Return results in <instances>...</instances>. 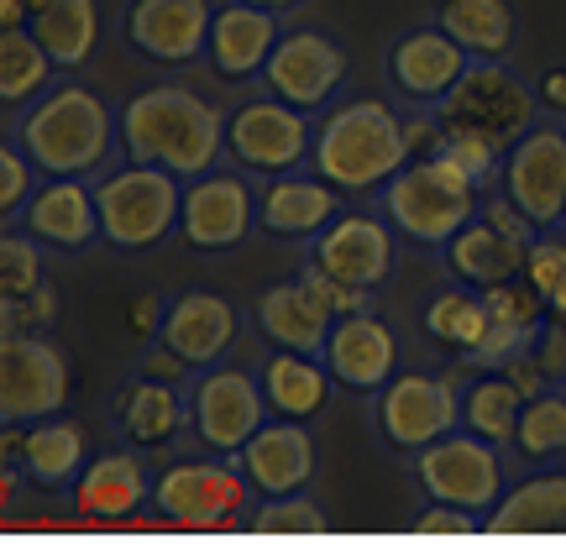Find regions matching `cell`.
Here are the masks:
<instances>
[{
  "mask_svg": "<svg viewBox=\"0 0 566 545\" xmlns=\"http://www.w3.org/2000/svg\"><path fill=\"white\" fill-rule=\"evenodd\" d=\"M541 95L525 74H514L509 63H472L457 90L436 105L441 122V142L436 153L451 163H462L488 195H499V174H504L509 147L541 122Z\"/></svg>",
  "mask_w": 566,
  "mask_h": 545,
  "instance_id": "cell-1",
  "label": "cell"
},
{
  "mask_svg": "<svg viewBox=\"0 0 566 545\" xmlns=\"http://www.w3.org/2000/svg\"><path fill=\"white\" fill-rule=\"evenodd\" d=\"M409 158V111L384 95H346L315 116L310 168L336 184L346 200H378Z\"/></svg>",
  "mask_w": 566,
  "mask_h": 545,
  "instance_id": "cell-2",
  "label": "cell"
},
{
  "mask_svg": "<svg viewBox=\"0 0 566 545\" xmlns=\"http://www.w3.org/2000/svg\"><path fill=\"white\" fill-rule=\"evenodd\" d=\"M116 126H122V158L168 168L179 179L210 174L226 158V111L195 84L168 80L126 95Z\"/></svg>",
  "mask_w": 566,
  "mask_h": 545,
  "instance_id": "cell-3",
  "label": "cell"
},
{
  "mask_svg": "<svg viewBox=\"0 0 566 545\" xmlns=\"http://www.w3.org/2000/svg\"><path fill=\"white\" fill-rule=\"evenodd\" d=\"M11 137L27 147L42 179H95L111 163H122L116 105L90 84H53L11 116Z\"/></svg>",
  "mask_w": 566,
  "mask_h": 545,
  "instance_id": "cell-4",
  "label": "cell"
},
{
  "mask_svg": "<svg viewBox=\"0 0 566 545\" xmlns=\"http://www.w3.org/2000/svg\"><path fill=\"white\" fill-rule=\"evenodd\" d=\"M373 205L394 221V231L405 242L424 247V252H441L488 205V189L446 153H420L388 179V189Z\"/></svg>",
  "mask_w": 566,
  "mask_h": 545,
  "instance_id": "cell-5",
  "label": "cell"
},
{
  "mask_svg": "<svg viewBox=\"0 0 566 545\" xmlns=\"http://www.w3.org/2000/svg\"><path fill=\"white\" fill-rule=\"evenodd\" d=\"M95 205H101V242L111 252H158L163 242L179 237L184 210V179L153 163H111L95 174Z\"/></svg>",
  "mask_w": 566,
  "mask_h": 545,
  "instance_id": "cell-6",
  "label": "cell"
},
{
  "mask_svg": "<svg viewBox=\"0 0 566 545\" xmlns=\"http://www.w3.org/2000/svg\"><path fill=\"white\" fill-rule=\"evenodd\" d=\"M509 446H493L472 430H451L441 441H430L424 451L409 457L415 488L430 509H451L462 520H488L493 504L509 493Z\"/></svg>",
  "mask_w": 566,
  "mask_h": 545,
  "instance_id": "cell-7",
  "label": "cell"
},
{
  "mask_svg": "<svg viewBox=\"0 0 566 545\" xmlns=\"http://www.w3.org/2000/svg\"><path fill=\"white\" fill-rule=\"evenodd\" d=\"M462 388H467V367H399L378 394H373V430L388 451L415 457L430 441L451 436L462 425Z\"/></svg>",
  "mask_w": 566,
  "mask_h": 545,
  "instance_id": "cell-8",
  "label": "cell"
},
{
  "mask_svg": "<svg viewBox=\"0 0 566 545\" xmlns=\"http://www.w3.org/2000/svg\"><path fill=\"white\" fill-rule=\"evenodd\" d=\"M310 147H315V116L268 90L226 111V163H237L252 179L310 168Z\"/></svg>",
  "mask_w": 566,
  "mask_h": 545,
  "instance_id": "cell-9",
  "label": "cell"
},
{
  "mask_svg": "<svg viewBox=\"0 0 566 545\" xmlns=\"http://www.w3.org/2000/svg\"><path fill=\"white\" fill-rule=\"evenodd\" d=\"M184 394H189V441H195V451H210V457H237L273 420L263 384L247 367L231 363L205 367V373H195V384Z\"/></svg>",
  "mask_w": 566,
  "mask_h": 545,
  "instance_id": "cell-10",
  "label": "cell"
},
{
  "mask_svg": "<svg viewBox=\"0 0 566 545\" xmlns=\"http://www.w3.org/2000/svg\"><path fill=\"white\" fill-rule=\"evenodd\" d=\"M247 504H258V493L237 457L200 451V457L158 467V483H153V509L168 525H231L247 514Z\"/></svg>",
  "mask_w": 566,
  "mask_h": 545,
  "instance_id": "cell-11",
  "label": "cell"
},
{
  "mask_svg": "<svg viewBox=\"0 0 566 545\" xmlns=\"http://www.w3.org/2000/svg\"><path fill=\"white\" fill-rule=\"evenodd\" d=\"M258 231V184L252 174H242L237 163L231 168H210L184 179V210H179V242L200 258H221L237 252Z\"/></svg>",
  "mask_w": 566,
  "mask_h": 545,
  "instance_id": "cell-12",
  "label": "cell"
},
{
  "mask_svg": "<svg viewBox=\"0 0 566 545\" xmlns=\"http://www.w3.org/2000/svg\"><path fill=\"white\" fill-rule=\"evenodd\" d=\"M535 237L541 231L504 195H488L483 210L441 247V268H446V279L472 283V289H493V283H509L525 273V258Z\"/></svg>",
  "mask_w": 566,
  "mask_h": 545,
  "instance_id": "cell-13",
  "label": "cell"
},
{
  "mask_svg": "<svg viewBox=\"0 0 566 545\" xmlns=\"http://www.w3.org/2000/svg\"><path fill=\"white\" fill-rule=\"evenodd\" d=\"M499 195L535 231H562L566 226V126L556 116L535 122L525 137L509 147L504 174H499Z\"/></svg>",
  "mask_w": 566,
  "mask_h": 545,
  "instance_id": "cell-14",
  "label": "cell"
},
{
  "mask_svg": "<svg viewBox=\"0 0 566 545\" xmlns=\"http://www.w3.org/2000/svg\"><path fill=\"white\" fill-rule=\"evenodd\" d=\"M346 74H352V59H346V48L331 32H321V27H289L258 84L268 95L321 116V111H331L342 101Z\"/></svg>",
  "mask_w": 566,
  "mask_h": 545,
  "instance_id": "cell-15",
  "label": "cell"
},
{
  "mask_svg": "<svg viewBox=\"0 0 566 545\" xmlns=\"http://www.w3.org/2000/svg\"><path fill=\"white\" fill-rule=\"evenodd\" d=\"M69 405V352L48 336H0V425H38Z\"/></svg>",
  "mask_w": 566,
  "mask_h": 545,
  "instance_id": "cell-16",
  "label": "cell"
},
{
  "mask_svg": "<svg viewBox=\"0 0 566 545\" xmlns=\"http://www.w3.org/2000/svg\"><path fill=\"white\" fill-rule=\"evenodd\" d=\"M467 69H472L467 48L446 27H436V21L399 32L384 53L388 95L405 105V111H436L457 90V80H462Z\"/></svg>",
  "mask_w": 566,
  "mask_h": 545,
  "instance_id": "cell-17",
  "label": "cell"
},
{
  "mask_svg": "<svg viewBox=\"0 0 566 545\" xmlns=\"http://www.w3.org/2000/svg\"><path fill=\"white\" fill-rule=\"evenodd\" d=\"M216 0H126L122 42L153 69H195L205 63Z\"/></svg>",
  "mask_w": 566,
  "mask_h": 545,
  "instance_id": "cell-18",
  "label": "cell"
},
{
  "mask_svg": "<svg viewBox=\"0 0 566 545\" xmlns=\"http://www.w3.org/2000/svg\"><path fill=\"white\" fill-rule=\"evenodd\" d=\"M399 231L388 221L384 210L373 205V210H342L336 221L325 226L321 237L310 242V263L325 268V273H336L342 283H357V289H384L394 279V268H399Z\"/></svg>",
  "mask_w": 566,
  "mask_h": 545,
  "instance_id": "cell-19",
  "label": "cell"
},
{
  "mask_svg": "<svg viewBox=\"0 0 566 545\" xmlns=\"http://www.w3.org/2000/svg\"><path fill=\"white\" fill-rule=\"evenodd\" d=\"M237 467L247 472V483L258 493V504H300L315 472H321V446L310 420H273L237 451Z\"/></svg>",
  "mask_w": 566,
  "mask_h": 545,
  "instance_id": "cell-20",
  "label": "cell"
},
{
  "mask_svg": "<svg viewBox=\"0 0 566 545\" xmlns=\"http://www.w3.org/2000/svg\"><path fill=\"white\" fill-rule=\"evenodd\" d=\"M346 210V195L315 168H289L273 179H258V231L273 242L310 247L325 226Z\"/></svg>",
  "mask_w": 566,
  "mask_h": 545,
  "instance_id": "cell-21",
  "label": "cell"
},
{
  "mask_svg": "<svg viewBox=\"0 0 566 545\" xmlns=\"http://www.w3.org/2000/svg\"><path fill=\"white\" fill-rule=\"evenodd\" d=\"M321 357L342 394L373 399L405 367V342L378 310H363V315H346V321L331 325V342H325Z\"/></svg>",
  "mask_w": 566,
  "mask_h": 545,
  "instance_id": "cell-22",
  "label": "cell"
},
{
  "mask_svg": "<svg viewBox=\"0 0 566 545\" xmlns=\"http://www.w3.org/2000/svg\"><path fill=\"white\" fill-rule=\"evenodd\" d=\"M0 451L6 462H17L27 472V483L42 488V493H69L80 483V472L90 467L95 446H90V430L69 415H53V420L38 425H0Z\"/></svg>",
  "mask_w": 566,
  "mask_h": 545,
  "instance_id": "cell-23",
  "label": "cell"
},
{
  "mask_svg": "<svg viewBox=\"0 0 566 545\" xmlns=\"http://www.w3.org/2000/svg\"><path fill=\"white\" fill-rule=\"evenodd\" d=\"M105 415H111V430L147 457H158V451L189 436V394L179 384H158V378H142V373L111 388Z\"/></svg>",
  "mask_w": 566,
  "mask_h": 545,
  "instance_id": "cell-24",
  "label": "cell"
},
{
  "mask_svg": "<svg viewBox=\"0 0 566 545\" xmlns=\"http://www.w3.org/2000/svg\"><path fill=\"white\" fill-rule=\"evenodd\" d=\"M283 38V17L279 11H263L252 0H226L216 6V21H210V42H205V69L221 84H252L263 80L268 59Z\"/></svg>",
  "mask_w": 566,
  "mask_h": 545,
  "instance_id": "cell-25",
  "label": "cell"
},
{
  "mask_svg": "<svg viewBox=\"0 0 566 545\" xmlns=\"http://www.w3.org/2000/svg\"><path fill=\"white\" fill-rule=\"evenodd\" d=\"M21 226L27 237H38L48 252L80 258L101 242V205H95V179H42L38 195L21 205Z\"/></svg>",
  "mask_w": 566,
  "mask_h": 545,
  "instance_id": "cell-26",
  "label": "cell"
},
{
  "mask_svg": "<svg viewBox=\"0 0 566 545\" xmlns=\"http://www.w3.org/2000/svg\"><path fill=\"white\" fill-rule=\"evenodd\" d=\"M242 336V310L216 294V289H184L168 294V315H163V342L179 352L184 363L205 373L231 357V346Z\"/></svg>",
  "mask_w": 566,
  "mask_h": 545,
  "instance_id": "cell-27",
  "label": "cell"
},
{
  "mask_svg": "<svg viewBox=\"0 0 566 545\" xmlns=\"http://www.w3.org/2000/svg\"><path fill=\"white\" fill-rule=\"evenodd\" d=\"M153 483H158V472L147 462V451L122 441L90 457L80 483L69 488V504L90 520H132L137 509L153 504Z\"/></svg>",
  "mask_w": 566,
  "mask_h": 545,
  "instance_id": "cell-28",
  "label": "cell"
},
{
  "mask_svg": "<svg viewBox=\"0 0 566 545\" xmlns=\"http://www.w3.org/2000/svg\"><path fill=\"white\" fill-rule=\"evenodd\" d=\"M252 331L263 336L268 346H279V352H315L321 357L325 342H331V325L336 315L325 310L315 294H310V283L294 273V279H279V283H263L258 294H252Z\"/></svg>",
  "mask_w": 566,
  "mask_h": 545,
  "instance_id": "cell-29",
  "label": "cell"
},
{
  "mask_svg": "<svg viewBox=\"0 0 566 545\" xmlns=\"http://www.w3.org/2000/svg\"><path fill=\"white\" fill-rule=\"evenodd\" d=\"M488 294V342L478 346V357H472V373H493V367H504L509 357H520L530 346L541 342V331L551 325V310L541 300V289L520 273V279L509 283H493L483 289Z\"/></svg>",
  "mask_w": 566,
  "mask_h": 545,
  "instance_id": "cell-30",
  "label": "cell"
},
{
  "mask_svg": "<svg viewBox=\"0 0 566 545\" xmlns=\"http://www.w3.org/2000/svg\"><path fill=\"white\" fill-rule=\"evenodd\" d=\"M258 384H263V399L279 420H321L331 399L342 394L325 357H315V352H279V346H268V357L258 363Z\"/></svg>",
  "mask_w": 566,
  "mask_h": 545,
  "instance_id": "cell-31",
  "label": "cell"
},
{
  "mask_svg": "<svg viewBox=\"0 0 566 545\" xmlns=\"http://www.w3.org/2000/svg\"><path fill=\"white\" fill-rule=\"evenodd\" d=\"M420 331L424 342L446 352L451 363H472L478 357V346L488 342V294L483 289H472V283H457L446 279L420 310Z\"/></svg>",
  "mask_w": 566,
  "mask_h": 545,
  "instance_id": "cell-32",
  "label": "cell"
},
{
  "mask_svg": "<svg viewBox=\"0 0 566 545\" xmlns=\"http://www.w3.org/2000/svg\"><path fill=\"white\" fill-rule=\"evenodd\" d=\"M436 27L462 42L472 63H509L520 48V21L509 0H441Z\"/></svg>",
  "mask_w": 566,
  "mask_h": 545,
  "instance_id": "cell-33",
  "label": "cell"
},
{
  "mask_svg": "<svg viewBox=\"0 0 566 545\" xmlns=\"http://www.w3.org/2000/svg\"><path fill=\"white\" fill-rule=\"evenodd\" d=\"M32 32L48 48V59L59 63V74H80L84 63L101 53L105 38L101 0H53L42 17H32Z\"/></svg>",
  "mask_w": 566,
  "mask_h": 545,
  "instance_id": "cell-34",
  "label": "cell"
},
{
  "mask_svg": "<svg viewBox=\"0 0 566 545\" xmlns=\"http://www.w3.org/2000/svg\"><path fill=\"white\" fill-rule=\"evenodd\" d=\"M59 84V63L48 59L32 27H0V105L17 116Z\"/></svg>",
  "mask_w": 566,
  "mask_h": 545,
  "instance_id": "cell-35",
  "label": "cell"
},
{
  "mask_svg": "<svg viewBox=\"0 0 566 545\" xmlns=\"http://www.w3.org/2000/svg\"><path fill=\"white\" fill-rule=\"evenodd\" d=\"M520 415H525V394L509 384L504 373H472L467 367V388H462V430L483 436L493 446H514V430H520Z\"/></svg>",
  "mask_w": 566,
  "mask_h": 545,
  "instance_id": "cell-36",
  "label": "cell"
},
{
  "mask_svg": "<svg viewBox=\"0 0 566 545\" xmlns=\"http://www.w3.org/2000/svg\"><path fill=\"white\" fill-rule=\"evenodd\" d=\"M488 530H566V472H535L509 483L483 520Z\"/></svg>",
  "mask_w": 566,
  "mask_h": 545,
  "instance_id": "cell-37",
  "label": "cell"
},
{
  "mask_svg": "<svg viewBox=\"0 0 566 545\" xmlns=\"http://www.w3.org/2000/svg\"><path fill=\"white\" fill-rule=\"evenodd\" d=\"M520 462H556L566 457V388H546L525 399V415H520V430H514V446H509Z\"/></svg>",
  "mask_w": 566,
  "mask_h": 545,
  "instance_id": "cell-38",
  "label": "cell"
},
{
  "mask_svg": "<svg viewBox=\"0 0 566 545\" xmlns=\"http://www.w3.org/2000/svg\"><path fill=\"white\" fill-rule=\"evenodd\" d=\"M525 279L541 289L551 321L566 325V226H562V231H541V237L530 242Z\"/></svg>",
  "mask_w": 566,
  "mask_h": 545,
  "instance_id": "cell-39",
  "label": "cell"
},
{
  "mask_svg": "<svg viewBox=\"0 0 566 545\" xmlns=\"http://www.w3.org/2000/svg\"><path fill=\"white\" fill-rule=\"evenodd\" d=\"M48 279V247L38 237H27L21 226H6L0 237V300H17L27 289H38Z\"/></svg>",
  "mask_w": 566,
  "mask_h": 545,
  "instance_id": "cell-40",
  "label": "cell"
},
{
  "mask_svg": "<svg viewBox=\"0 0 566 545\" xmlns=\"http://www.w3.org/2000/svg\"><path fill=\"white\" fill-rule=\"evenodd\" d=\"M59 315V289H53V279H42L38 289H27L17 300H0V336H53Z\"/></svg>",
  "mask_w": 566,
  "mask_h": 545,
  "instance_id": "cell-41",
  "label": "cell"
},
{
  "mask_svg": "<svg viewBox=\"0 0 566 545\" xmlns=\"http://www.w3.org/2000/svg\"><path fill=\"white\" fill-rule=\"evenodd\" d=\"M38 184H42V168L27 158V147L6 132V147H0V216H6V226L17 221L21 205L38 195Z\"/></svg>",
  "mask_w": 566,
  "mask_h": 545,
  "instance_id": "cell-42",
  "label": "cell"
},
{
  "mask_svg": "<svg viewBox=\"0 0 566 545\" xmlns=\"http://www.w3.org/2000/svg\"><path fill=\"white\" fill-rule=\"evenodd\" d=\"M300 279L310 283V294L336 315V321H346V315H363V310H378L373 304V289H357V283H342L336 273H325V268H315L310 258L300 263Z\"/></svg>",
  "mask_w": 566,
  "mask_h": 545,
  "instance_id": "cell-43",
  "label": "cell"
},
{
  "mask_svg": "<svg viewBox=\"0 0 566 545\" xmlns=\"http://www.w3.org/2000/svg\"><path fill=\"white\" fill-rule=\"evenodd\" d=\"M132 373H142V378H158V384H179V388L195 384V367L184 363V357L168 342H163V336H158V342H142Z\"/></svg>",
  "mask_w": 566,
  "mask_h": 545,
  "instance_id": "cell-44",
  "label": "cell"
},
{
  "mask_svg": "<svg viewBox=\"0 0 566 545\" xmlns=\"http://www.w3.org/2000/svg\"><path fill=\"white\" fill-rule=\"evenodd\" d=\"M163 315H168V300H163L158 289H142L137 300L122 310L126 331H132L137 342H158V336H163Z\"/></svg>",
  "mask_w": 566,
  "mask_h": 545,
  "instance_id": "cell-45",
  "label": "cell"
},
{
  "mask_svg": "<svg viewBox=\"0 0 566 545\" xmlns=\"http://www.w3.org/2000/svg\"><path fill=\"white\" fill-rule=\"evenodd\" d=\"M499 373H504V378H509L514 388H520L525 399H535V394H546V388H556V378L546 373V363L535 357V346H530V352H520V357H509V363L499 367Z\"/></svg>",
  "mask_w": 566,
  "mask_h": 545,
  "instance_id": "cell-46",
  "label": "cell"
},
{
  "mask_svg": "<svg viewBox=\"0 0 566 545\" xmlns=\"http://www.w3.org/2000/svg\"><path fill=\"white\" fill-rule=\"evenodd\" d=\"M535 95H541V111H546V116L566 122V59H556V63H546V69H541Z\"/></svg>",
  "mask_w": 566,
  "mask_h": 545,
  "instance_id": "cell-47",
  "label": "cell"
},
{
  "mask_svg": "<svg viewBox=\"0 0 566 545\" xmlns=\"http://www.w3.org/2000/svg\"><path fill=\"white\" fill-rule=\"evenodd\" d=\"M535 357L546 363V373L562 384L566 378V325L562 321H551L546 331H541V342H535Z\"/></svg>",
  "mask_w": 566,
  "mask_h": 545,
  "instance_id": "cell-48",
  "label": "cell"
},
{
  "mask_svg": "<svg viewBox=\"0 0 566 545\" xmlns=\"http://www.w3.org/2000/svg\"><path fill=\"white\" fill-rule=\"evenodd\" d=\"M53 0H0V27H32V17H42Z\"/></svg>",
  "mask_w": 566,
  "mask_h": 545,
  "instance_id": "cell-49",
  "label": "cell"
},
{
  "mask_svg": "<svg viewBox=\"0 0 566 545\" xmlns=\"http://www.w3.org/2000/svg\"><path fill=\"white\" fill-rule=\"evenodd\" d=\"M252 6H263V11H279V17H289V11H300L304 0H252Z\"/></svg>",
  "mask_w": 566,
  "mask_h": 545,
  "instance_id": "cell-50",
  "label": "cell"
},
{
  "mask_svg": "<svg viewBox=\"0 0 566 545\" xmlns=\"http://www.w3.org/2000/svg\"><path fill=\"white\" fill-rule=\"evenodd\" d=\"M562 388H566V378H562Z\"/></svg>",
  "mask_w": 566,
  "mask_h": 545,
  "instance_id": "cell-51",
  "label": "cell"
},
{
  "mask_svg": "<svg viewBox=\"0 0 566 545\" xmlns=\"http://www.w3.org/2000/svg\"><path fill=\"white\" fill-rule=\"evenodd\" d=\"M562 126H566V122H562Z\"/></svg>",
  "mask_w": 566,
  "mask_h": 545,
  "instance_id": "cell-52",
  "label": "cell"
}]
</instances>
